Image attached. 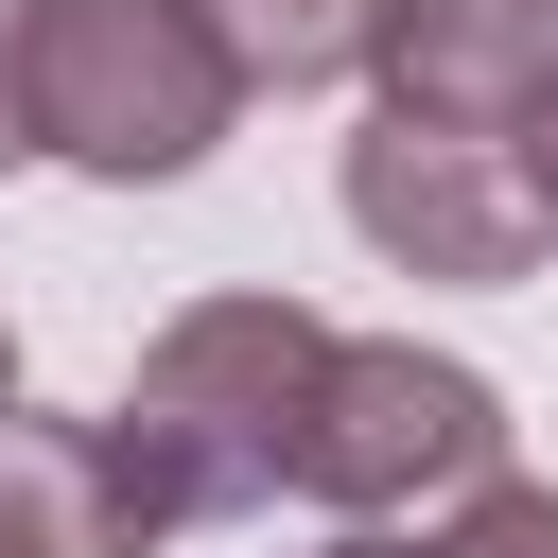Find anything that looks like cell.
<instances>
[{"label": "cell", "instance_id": "cell-1", "mask_svg": "<svg viewBox=\"0 0 558 558\" xmlns=\"http://www.w3.org/2000/svg\"><path fill=\"white\" fill-rule=\"evenodd\" d=\"M314 366H331V314L296 296H192L140 331V384L105 401V453L140 488V523H244L296 488V418H314Z\"/></svg>", "mask_w": 558, "mask_h": 558}, {"label": "cell", "instance_id": "cell-2", "mask_svg": "<svg viewBox=\"0 0 558 558\" xmlns=\"http://www.w3.org/2000/svg\"><path fill=\"white\" fill-rule=\"evenodd\" d=\"M296 488L349 541L401 523V506H471V488H506V384L418 349V331H331L314 418H296Z\"/></svg>", "mask_w": 558, "mask_h": 558}, {"label": "cell", "instance_id": "cell-3", "mask_svg": "<svg viewBox=\"0 0 558 558\" xmlns=\"http://www.w3.org/2000/svg\"><path fill=\"white\" fill-rule=\"evenodd\" d=\"M227 122H244V87H227L192 0H35V157L105 174V192H157Z\"/></svg>", "mask_w": 558, "mask_h": 558}, {"label": "cell", "instance_id": "cell-4", "mask_svg": "<svg viewBox=\"0 0 558 558\" xmlns=\"http://www.w3.org/2000/svg\"><path fill=\"white\" fill-rule=\"evenodd\" d=\"M349 227L401 262V279H523L541 262V209L506 174V140H453V122H349Z\"/></svg>", "mask_w": 558, "mask_h": 558}, {"label": "cell", "instance_id": "cell-5", "mask_svg": "<svg viewBox=\"0 0 558 558\" xmlns=\"http://www.w3.org/2000/svg\"><path fill=\"white\" fill-rule=\"evenodd\" d=\"M366 70H384V122L506 140V122L558 87V0H384Z\"/></svg>", "mask_w": 558, "mask_h": 558}, {"label": "cell", "instance_id": "cell-6", "mask_svg": "<svg viewBox=\"0 0 558 558\" xmlns=\"http://www.w3.org/2000/svg\"><path fill=\"white\" fill-rule=\"evenodd\" d=\"M0 558H157L105 418H0Z\"/></svg>", "mask_w": 558, "mask_h": 558}, {"label": "cell", "instance_id": "cell-7", "mask_svg": "<svg viewBox=\"0 0 558 558\" xmlns=\"http://www.w3.org/2000/svg\"><path fill=\"white\" fill-rule=\"evenodd\" d=\"M192 17H209L227 87H349L384 35V0H192Z\"/></svg>", "mask_w": 558, "mask_h": 558}, {"label": "cell", "instance_id": "cell-8", "mask_svg": "<svg viewBox=\"0 0 558 558\" xmlns=\"http://www.w3.org/2000/svg\"><path fill=\"white\" fill-rule=\"evenodd\" d=\"M418 558H558V488H523V471H506V488H471Z\"/></svg>", "mask_w": 558, "mask_h": 558}, {"label": "cell", "instance_id": "cell-9", "mask_svg": "<svg viewBox=\"0 0 558 558\" xmlns=\"http://www.w3.org/2000/svg\"><path fill=\"white\" fill-rule=\"evenodd\" d=\"M35 157V0H0V174Z\"/></svg>", "mask_w": 558, "mask_h": 558}, {"label": "cell", "instance_id": "cell-10", "mask_svg": "<svg viewBox=\"0 0 558 558\" xmlns=\"http://www.w3.org/2000/svg\"><path fill=\"white\" fill-rule=\"evenodd\" d=\"M506 174H523V209H541V244H558V87L506 122Z\"/></svg>", "mask_w": 558, "mask_h": 558}, {"label": "cell", "instance_id": "cell-11", "mask_svg": "<svg viewBox=\"0 0 558 558\" xmlns=\"http://www.w3.org/2000/svg\"><path fill=\"white\" fill-rule=\"evenodd\" d=\"M0 418H17V331H0Z\"/></svg>", "mask_w": 558, "mask_h": 558}, {"label": "cell", "instance_id": "cell-12", "mask_svg": "<svg viewBox=\"0 0 558 558\" xmlns=\"http://www.w3.org/2000/svg\"><path fill=\"white\" fill-rule=\"evenodd\" d=\"M314 558H401V541H314Z\"/></svg>", "mask_w": 558, "mask_h": 558}]
</instances>
